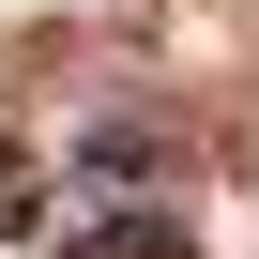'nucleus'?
I'll list each match as a JSON object with an SVG mask.
<instances>
[{
	"instance_id": "obj_1",
	"label": "nucleus",
	"mask_w": 259,
	"mask_h": 259,
	"mask_svg": "<svg viewBox=\"0 0 259 259\" xmlns=\"http://www.w3.org/2000/svg\"><path fill=\"white\" fill-rule=\"evenodd\" d=\"M61 259H198V229H183V213H92Z\"/></svg>"
},
{
	"instance_id": "obj_2",
	"label": "nucleus",
	"mask_w": 259,
	"mask_h": 259,
	"mask_svg": "<svg viewBox=\"0 0 259 259\" xmlns=\"http://www.w3.org/2000/svg\"><path fill=\"white\" fill-rule=\"evenodd\" d=\"M76 168L122 198V183H153V168H168V138H153V122H92V138H76Z\"/></svg>"
},
{
	"instance_id": "obj_3",
	"label": "nucleus",
	"mask_w": 259,
	"mask_h": 259,
	"mask_svg": "<svg viewBox=\"0 0 259 259\" xmlns=\"http://www.w3.org/2000/svg\"><path fill=\"white\" fill-rule=\"evenodd\" d=\"M16 213H31V153L0 138V229H16Z\"/></svg>"
}]
</instances>
